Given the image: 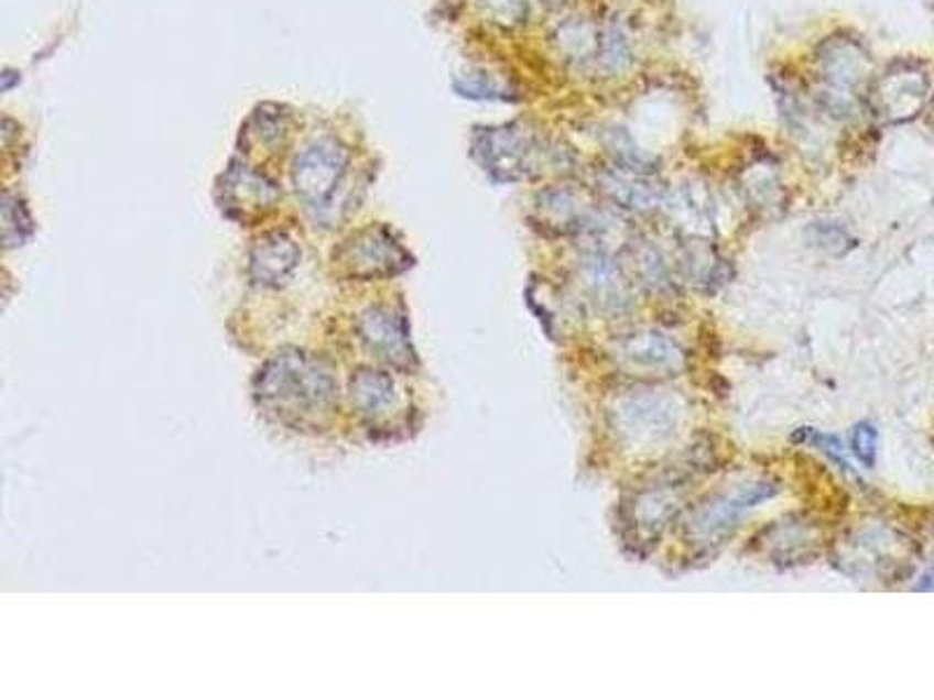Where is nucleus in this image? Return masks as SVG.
<instances>
[{
    "label": "nucleus",
    "mask_w": 934,
    "mask_h": 700,
    "mask_svg": "<svg viewBox=\"0 0 934 700\" xmlns=\"http://www.w3.org/2000/svg\"><path fill=\"white\" fill-rule=\"evenodd\" d=\"M481 8L496 24L517 26L529 14V0H481Z\"/></svg>",
    "instance_id": "12"
},
{
    "label": "nucleus",
    "mask_w": 934,
    "mask_h": 700,
    "mask_svg": "<svg viewBox=\"0 0 934 700\" xmlns=\"http://www.w3.org/2000/svg\"><path fill=\"white\" fill-rule=\"evenodd\" d=\"M358 335L372 353L395 367H412L414 348L409 343L404 320L391 308H369L358 320Z\"/></svg>",
    "instance_id": "6"
},
{
    "label": "nucleus",
    "mask_w": 934,
    "mask_h": 700,
    "mask_svg": "<svg viewBox=\"0 0 934 700\" xmlns=\"http://www.w3.org/2000/svg\"><path fill=\"white\" fill-rule=\"evenodd\" d=\"M876 441H879V433H876V427L871 423L855 425L852 439H850L852 453L858 456L860 462L867 467H871L876 460Z\"/></svg>",
    "instance_id": "13"
},
{
    "label": "nucleus",
    "mask_w": 934,
    "mask_h": 700,
    "mask_svg": "<svg viewBox=\"0 0 934 700\" xmlns=\"http://www.w3.org/2000/svg\"><path fill=\"white\" fill-rule=\"evenodd\" d=\"M348 166V152L335 139H314L292 162V183L308 208H325L333 201Z\"/></svg>",
    "instance_id": "3"
},
{
    "label": "nucleus",
    "mask_w": 934,
    "mask_h": 700,
    "mask_svg": "<svg viewBox=\"0 0 934 700\" xmlns=\"http://www.w3.org/2000/svg\"><path fill=\"white\" fill-rule=\"evenodd\" d=\"M561 3H563V0H544V6H552V8L561 6Z\"/></svg>",
    "instance_id": "14"
},
{
    "label": "nucleus",
    "mask_w": 934,
    "mask_h": 700,
    "mask_svg": "<svg viewBox=\"0 0 934 700\" xmlns=\"http://www.w3.org/2000/svg\"><path fill=\"white\" fill-rule=\"evenodd\" d=\"M865 75V54L852 41H832L821 56V77L829 108L846 112Z\"/></svg>",
    "instance_id": "5"
},
{
    "label": "nucleus",
    "mask_w": 934,
    "mask_h": 700,
    "mask_svg": "<svg viewBox=\"0 0 934 700\" xmlns=\"http://www.w3.org/2000/svg\"><path fill=\"white\" fill-rule=\"evenodd\" d=\"M773 493H775V489H771V483H752V485H748V489L738 491L736 497H727L723 502H717L710 512L704 514L700 523H704V528H708V531L725 528V525H729L743 510L754 507L757 502L771 497Z\"/></svg>",
    "instance_id": "10"
},
{
    "label": "nucleus",
    "mask_w": 934,
    "mask_h": 700,
    "mask_svg": "<svg viewBox=\"0 0 934 700\" xmlns=\"http://www.w3.org/2000/svg\"><path fill=\"white\" fill-rule=\"evenodd\" d=\"M540 150L535 135L521 127L489 129L477 141V154L486 171L504 181H514L529 173L535 166Z\"/></svg>",
    "instance_id": "4"
},
{
    "label": "nucleus",
    "mask_w": 934,
    "mask_h": 700,
    "mask_svg": "<svg viewBox=\"0 0 934 700\" xmlns=\"http://www.w3.org/2000/svg\"><path fill=\"white\" fill-rule=\"evenodd\" d=\"M335 264L344 276L356 281H372L395 276L412 264L406 250L383 227H367L348 237L335 250Z\"/></svg>",
    "instance_id": "2"
},
{
    "label": "nucleus",
    "mask_w": 934,
    "mask_h": 700,
    "mask_svg": "<svg viewBox=\"0 0 934 700\" xmlns=\"http://www.w3.org/2000/svg\"><path fill=\"white\" fill-rule=\"evenodd\" d=\"M792 439L794 441H802V444H808V446H817V449H821L823 453H827L836 464L841 467V470H846V472L852 470L850 460L846 456V446H844V441L839 437H836V435L817 433L815 427H800V430L794 433Z\"/></svg>",
    "instance_id": "11"
},
{
    "label": "nucleus",
    "mask_w": 934,
    "mask_h": 700,
    "mask_svg": "<svg viewBox=\"0 0 934 700\" xmlns=\"http://www.w3.org/2000/svg\"><path fill=\"white\" fill-rule=\"evenodd\" d=\"M260 408L283 425L321 427L337 404V379L329 364L297 348L281 350L256 376Z\"/></svg>",
    "instance_id": "1"
},
{
    "label": "nucleus",
    "mask_w": 934,
    "mask_h": 700,
    "mask_svg": "<svg viewBox=\"0 0 934 700\" xmlns=\"http://www.w3.org/2000/svg\"><path fill=\"white\" fill-rule=\"evenodd\" d=\"M925 91H927V83H925L923 70L911 68V66L894 68L883 77L873 91L876 112L892 122L906 120V117H911L923 103Z\"/></svg>",
    "instance_id": "7"
},
{
    "label": "nucleus",
    "mask_w": 934,
    "mask_h": 700,
    "mask_svg": "<svg viewBox=\"0 0 934 700\" xmlns=\"http://www.w3.org/2000/svg\"><path fill=\"white\" fill-rule=\"evenodd\" d=\"M300 250L287 233L271 231L250 250V276L260 285H281L297 266Z\"/></svg>",
    "instance_id": "8"
},
{
    "label": "nucleus",
    "mask_w": 934,
    "mask_h": 700,
    "mask_svg": "<svg viewBox=\"0 0 934 700\" xmlns=\"http://www.w3.org/2000/svg\"><path fill=\"white\" fill-rule=\"evenodd\" d=\"M350 397L358 406V414L374 425L385 418L388 408L398 402L395 381L383 372H374V369H362L350 379Z\"/></svg>",
    "instance_id": "9"
}]
</instances>
